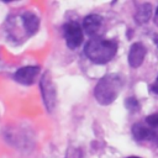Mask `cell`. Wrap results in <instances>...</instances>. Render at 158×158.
Wrapping results in <instances>:
<instances>
[{"label": "cell", "instance_id": "cell-1", "mask_svg": "<svg viewBox=\"0 0 158 158\" xmlns=\"http://www.w3.org/2000/svg\"><path fill=\"white\" fill-rule=\"evenodd\" d=\"M118 49V44L114 40L101 37L90 38L84 46V54L95 64H105L114 59Z\"/></svg>", "mask_w": 158, "mask_h": 158}, {"label": "cell", "instance_id": "cell-2", "mask_svg": "<svg viewBox=\"0 0 158 158\" xmlns=\"http://www.w3.org/2000/svg\"><path fill=\"white\" fill-rule=\"evenodd\" d=\"M122 85V78L118 74H106L96 83L94 98L100 105H110L117 99Z\"/></svg>", "mask_w": 158, "mask_h": 158}, {"label": "cell", "instance_id": "cell-3", "mask_svg": "<svg viewBox=\"0 0 158 158\" xmlns=\"http://www.w3.org/2000/svg\"><path fill=\"white\" fill-rule=\"evenodd\" d=\"M40 89L43 105L48 112H52L56 107L57 101V90L53 83V78L49 70H46L40 79Z\"/></svg>", "mask_w": 158, "mask_h": 158}, {"label": "cell", "instance_id": "cell-4", "mask_svg": "<svg viewBox=\"0 0 158 158\" xmlns=\"http://www.w3.org/2000/svg\"><path fill=\"white\" fill-rule=\"evenodd\" d=\"M63 36L67 43V47L70 49H77L83 43V27L77 21H68L63 25Z\"/></svg>", "mask_w": 158, "mask_h": 158}, {"label": "cell", "instance_id": "cell-5", "mask_svg": "<svg viewBox=\"0 0 158 158\" xmlns=\"http://www.w3.org/2000/svg\"><path fill=\"white\" fill-rule=\"evenodd\" d=\"M41 68L38 65H26L19 68L14 73V80L22 85H32L40 74Z\"/></svg>", "mask_w": 158, "mask_h": 158}, {"label": "cell", "instance_id": "cell-6", "mask_svg": "<svg viewBox=\"0 0 158 158\" xmlns=\"http://www.w3.org/2000/svg\"><path fill=\"white\" fill-rule=\"evenodd\" d=\"M102 25H104L102 16H100L98 14H90V15L84 17L81 27L88 36L94 38V37H99V33L101 32Z\"/></svg>", "mask_w": 158, "mask_h": 158}, {"label": "cell", "instance_id": "cell-7", "mask_svg": "<svg viewBox=\"0 0 158 158\" xmlns=\"http://www.w3.org/2000/svg\"><path fill=\"white\" fill-rule=\"evenodd\" d=\"M146 46L141 42H135L131 44L130 51H128V56H127V60L131 68H139L146 58Z\"/></svg>", "mask_w": 158, "mask_h": 158}, {"label": "cell", "instance_id": "cell-8", "mask_svg": "<svg viewBox=\"0 0 158 158\" xmlns=\"http://www.w3.org/2000/svg\"><path fill=\"white\" fill-rule=\"evenodd\" d=\"M132 136L136 141L143 142V141H158V132H156L151 127H146L142 123H135L132 126Z\"/></svg>", "mask_w": 158, "mask_h": 158}, {"label": "cell", "instance_id": "cell-9", "mask_svg": "<svg viewBox=\"0 0 158 158\" xmlns=\"http://www.w3.org/2000/svg\"><path fill=\"white\" fill-rule=\"evenodd\" d=\"M20 15H21V19H22L27 36L28 37L33 36L40 28V17L33 11H30V10L22 11Z\"/></svg>", "mask_w": 158, "mask_h": 158}, {"label": "cell", "instance_id": "cell-10", "mask_svg": "<svg viewBox=\"0 0 158 158\" xmlns=\"http://www.w3.org/2000/svg\"><path fill=\"white\" fill-rule=\"evenodd\" d=\"M153 14V7L151 4L148 2H142L139 5H137L136 11H135V21L138 25H144L147 23Z\"/></svg>", "mask_w": 158, "mask_h": 158}, {"label": "cell", "instance_id": "cell-11", "mask_svg": "<svg viewBox=\"0 0 158 158\" xmlns=\"http://www.w3.org/2000/svg\"><path fill=\"white\" fill-rule=\"evenodd\" d=\"M146 123L151 128H158V112L151 114L146 117Z\"/></svg>", "mask_w": 158, "mask_h": 158}, {"label": "cell", "instance_id": "cell-12", "mask_svg": "<svg viewBox=\"0 0 158 158\" xmlns=\"http://www.w3.org/2000/svg\"><path fill=\"white\" fill-rule=\"evenodd\" d=\"M126 107L130 111H137L139 109V102L137 101L136 98H128L126 100Z\"/></svg>", "mask_w": 158, "mask_h": 158}, {"label": "cell", "instance_id": "cell-13", "mask_svg": "<svg viewBox=\"0 0 158 158\" xmlns=\"http://www.w3.org/2000/svg\"><path fill=\"white\" fill-rule=\"evenodd\" d=\"M67 158H84V156H83V153H81L79 149L73 148V149H70V151L68 152Z\"/></svg>", "mask_w": 158, "mask_h": 158}, {"label": "cell", "instance_id": "cell-14", "mask_svg": "<svg viewBox=\"0 0 158 158\" xmlns=\"http://www.w3.org/2000/svg\"><path fill=\"white\" fill-rule=\"evenodd\" d=\"M151 91L158 95V77L156 78V80H154V83H153V84L151 85Z\"/></svg>", "mask_w": 158, "mask_h": 158}, {"label": "cell", "instance_id": "cell-15", "mask_svg": "<svg viewBox=\"0 0 158 158\" xmlns=\"http://www.w3.org/2000/svg\"><path fill=\"white\" fill-rule=\"evenodd\" d=\"M153 22H154V25L158 27V6H157V9H156V11H154V16H153Z\"/></svg>", "mask_w": 158, "mask_h": 158}, {"label": "cell", "instance_id": "cell-16", "mask_svg": "<svg viewBox=\"0 0 158 158\" xmlns=\"http://www.w3.org/2000/svg\"><path fill=\"white\" fill-rule=\"evenodd\" d=\"M154 43H156V46L158 47V35H154Z\"/></svg>", "mask_w": 158, "mask_h": 158}, {"label": "cell", "instance_id": "cell-17", "mask_svg": "<svg viewBox=\"0 0 158 158\" xmlns=\"http://www.w3.org/2000/svg\"><path fill=\"white\" fill-rule=\"evenodd\" d=\"M126 158H142V157H138V156H130V157H126Z\"/></svg>", "mask_w": 158, "mask_h": 158}]
</instances>
